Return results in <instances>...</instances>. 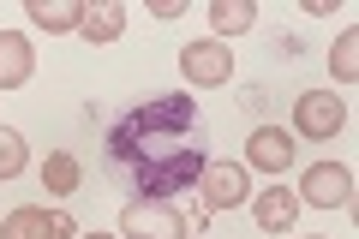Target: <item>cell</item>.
I'll use <instances>...</instances> for the list:
<instances>
[{
	"instance_id": "7a4b0ae2",
	"label": "cell",
	"mask_w": 359,
	"mask_h": 239,
	"mask_svg": "<svg viewBox=\"0 0 359 239\" xmlns=\"http://www.w3.org/2000/svg\"><path fill=\"white\" fill-rule=\"evenodd\" d=\"M198 198H204V215L240 210V203L252 198V168H245V162H204V174H198Z\"/></svg>"
},
{
	"instance_id": "277c9868",
	"label": "cell",
	"mask_w": 359,
	"mask_h": 239,
	"mask_svg": "<svg viewBox=\"0 0 359 239\" xmlns=\"http://www.w3.org/2000/svg\"><path fill=\"white\" fill-rule=\"evenodd\" d=\"M180 72H186V84L216 90V84H228V78H233V48H228V42H216V36H192L186 48H180Z\"/></svg>"
},
{
	"instance_id": "4fadbf2b",
	"label": "cell",
	"mask_w": 359,
	"mask_h": 239,
	"mask_svg": "<svg viewBox=\"0 0 359 239\" xmlns=\"http://www.w3.org/2000/svg\"><path fill=\"white\" fill-rule=\"evenodd\" d=\"M252 25H257L252 0H216V6H210V30H216V42L222 36H240V30H252Z\"/></svg>"
},
{
	"instance_id": "5bb4252c",
	"label": "cell",
	"mask_w": 359,
	"mask_h": 239,
	"mask_svg": "<svg viewBox=\"0 0 359 239\" xmlns=\"http://www.w3.org/2000/svg\"><path fill=\"white\" fill-rule=\"evenodd\" d=\"M330 72H335V84H353V78H359V30H353V25L335 36V48H330Z\"/></svg>"
},
{
	"instance_id": "3957f363",
	"label": "cell",
	"mask_w": 359,
	"mask_h": 239,
	"mask_svg": "<svg viewBox=\"0 0 359 239\" xmlns=\"http://www.w3.org/2000/svg\"><path fill=\"white\" fill-rule=\"evenodd\" d=\"M341 126H347V102L335 96V90H306V96L294 102V138L323 144V138H335Z\"/></svg>"
},
{
	"instance_id": "ba28073f",
	"label": "cell",
	"mask_w": 359,
	"mask_h": 239,
	"mask_svg": "<svg viewBox=\"0 0 359 239\" xmlns=\"http://www.w3.org/2000/svg\"><path fill=\"white\" fill-rule=\"evenodd\" d=\"M252 221L264 227V233H287V227L299 221V198L287 186H269V191H252Z\"/></svg>"
},
{
	"instance_id": "7c38bea8",
	"label": "cell",
	"mask_w": 359,
	"mask_h": 239,
	"mask_svg": "<svg viewBox=\"0 0 359 239\" xmlns=\"http://www.w3.org/2000/svg\"><path fill=\"white\" fill-rule=\"evenodd\" d=\"M25 13H30V25H36V30L60 36V30H78V18H84V0H30Z\"/></svg>"
},
{
	"instance_id": "2e32d148",
	"label": "cell",
	"mask_w": 359,
	"mask_h": 239,
	"mask_svg": "<svg viewBox=\"0 0 359 239\" xmlns=\"http://www.w3.org/2000/svg\"><path fill=\"white\" fill-rule=\"evenodd\" d=\"M78 239H114V233H78Z\"/></svg>"
},
{
	"instance_id": "52a82bcc",
	"label": "cell",
	"mask_w": 359,
	"mask_h": 239,
	"mask_svg": "<svg viewBox=\"0 0 359 239\" xmlns=\"http://www.w3.org/2000/svg\"><path fill=\"white\" fill-rule=\"evenodd\" d=\"M294 132L287 126H257L252 138H245V168H257V174H287L294 168Z\"/></svg>"
},
{
	"instance_id": "9a60e30c",
	"label": "cell",
	"mask_w": 359,
	"mask_h": 239,
	"mask_svg": "<svg viewBox=\"0 0 359 239\" xmlns=\"http://www.w3.org/2000/svg\"><path fill=\"white\" fill-rule=\"evenodd\" d=\"M25 174V138H18L13 126H0V179Z\"/></svg>"
},
{
	"instance_id": "8fae6325",
	"label": "cell",
	"mask_w": 359,
	"mask_h": 239,
	"mask_svg": "<svg viewBox=\"0 0 359 239\" xmlns=\"http://www.w3.org/2000/svg\"><path fill=\"white\" fill-rule=\"evenodd\" d=\"M78 179H84L78 156L72 150H48V162H42V191L60 203V198H72V191H78Z\"/></svg>"
},
{
	"instance_id": "30bf717a",
	"label": "cell",
	"mask_w": 359,
	"mask_h": 239,
	"mask_svg": "<svg viewBox=\"0 0 359 239\" xmlns=\"http://www.w3.org/2000/svg\"><path fill=\"white\" fill-rule=\"evenodd\" d=\"M30 72H36V54H30V42L18 36V30H0V90L30 84Z\"/></svg>"
},
{
	"instance_id": "5b68a950",
	"label": "cell",
	"mask_w": 359,
	"mask_h": 239,
	"mask_svg": "<svg viewBox=\"0 0 359 239\" xmlns=\"http://www.w3.org/2000/svg\"><path fill=\"white\" fill-rule=\"evenodd\" d=\"M0 239H78V221L60 210V203H25V210L0 215Z\"/></svg>"
},
{
	"instance_id": "9c48e42d",
	"label": "cell",
	"mask_w": 359,
	"mask_h": 239,
	"mask_svg": "<svg viewBox=\"0 0 359 239\" xmlns=\"http://www.w3.org/2000/svg\"><path fill=\"white\" fill-rule=\"evenodd\" d=\"M120 30H126V6H120V0H84L78 36H84L90 48H102V42H120Z\"/></svg>"
},
{
	"instance_id": "6da1fadb",
	"label": "cell",
	"mask_w": 359,
	"mask_h": 239,
	"mask_svg": "<svg viewBox=\"0 0 359 239\" xmlns=\"http://www.w3.org/2000/svg\"><path fill=\"white\" fill-rule=\"evenodd\" d=\"M120 239H186V215L162 198H132L120 210Z\"/></svg>"
},
{
	"instance_id": "8992f818",
	"label": "cell",
	"mask_w": 359,
	"mask_h": 239,
	"mask_svg": "<svg viewBox=\"0 0 359 239\" xmlns=\"http://www.w3.org/2000/svg\"><path fill=\"white\" fill-rule=\"evenodd\" d=\"M299 203H311V210H347L353 203V174H347L341 162H318L299 174Z\"/></svg>"
}]
</instances>
